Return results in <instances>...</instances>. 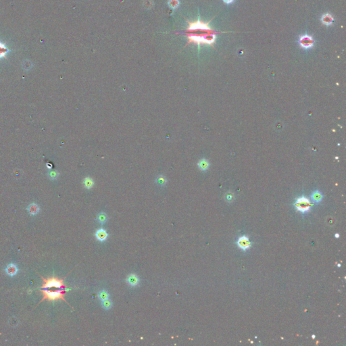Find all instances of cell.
Here are the masks:
<instances>
[{
  "label": "cell",
  "mask_w": 346,
  "mask_h": 346,
  "mask_svg": "<svg viewBox=\"0 0 346 346\" xmlns=\"http://www.w3.org/2000/svg\"><path fill=\"white\" fill-rule=\"evenodd\" d=\"M197 166L201 171H205L209 168V162L206 159H202V160H200L199 161Z\"/></svg>",
  "instance_id": "cell-10"
},
{
  "label": "cell",
  "mask_w": 346,
  "mask_h": 346,
  "mask_svg": "<svg viewBox=\"0 0 346 346\" xmlns=\"http://www.w3.org/2000/svg\"><path fill=\"white\" fill-rule=\"evenodd\" d=\"M112 306V301H111V300H110L109 299L104 300V301H102V302H101V306L103 307L105 310H109V309L111 308Z\"/></svg>",
  "instance_id": "cell-17"
},
{
  "label": "cell",
  "mask_w": 346,
  "mask_h": 346,
  "mask_svg": "<svg viewBox=\"0 0 346 346\" xmlns=\"http://www.w3.org/2000/svg\"><path fill=\"white\" fill-rule=\"evenodd\" d=\"M97 219L100 224H104L107 222V215L104 212H100L97 215Z\"/></svg>",
  "instance_id": "cell-15"
},
{
  "label": "cell",
  "mask_w": 346,
  "mask_h": 346,
  "mask_svg": "<svg viewBox=\"0 0 346 346\" xmlns=\"http://www.w3.org/2000/svg\"><path fill=\"white\" fill-rule=\"evenodd\" d=\"M38 207L37 206V205L35 204H32V205H30V207H29V212L31 213V214H36L37 212H38Z\"/></svg>",
  "instance_id": "cell-19"
},
{
  "label": "cell",
  "mask_w": 346,
  "mask_h": 346,
  "mask_svg": "<svg viewBox=\"0 0 346 346\" xmlns=\"http://www.w3.org/2000/svg\"><path fill=\"white\" fill-rule=\"evenodd\" d=\"M167 183V179L164 175H159L156 178V183L160 186H164Z\"/></svg>",
  "instance_id": "cell-11"
},
{
  "label": "cell",
  "mask_w": 346,
  "mask_h": 346,
  "mask_svg": "<svg viewBox=\"0 0 346 346\" xmlns=\"http://www.w3.org/2000/svg\"><path fill=\"white\" fill-rule=\"evenodd\" d=\"M178 5H179V1L178 0H170L169 1V6L173 9L177 8Z\"/></svg>",
  "instance_id": "cell-18"
},
{
  "label": "cell",
  "mask_w": 346,
  "mask_h": 346,
  "mask_svg": "<svg viewBox=\"0 0 346 346\" xmlns=\"http://www.w3.org/2000/svg\"><path fill=\"white\" fill-rule=\"evenodd\" d=\"M10 50L8 49V47L6 46V45L0 42V59L5 57L6 54Z\"/></svg>",
  "instance_id": "cell-12"
},
{
  "label": "cell",
  "mask_w": 346,
  "mask_h": 346,
  "mask_svg": "<svg viewBox=\"0 0 346 346\" xmlns=\"http://www.w3.org/2000/svg\"><path fill=\"white\" fill-rule=\"evenodd\" d=\"M333 18L330 14H325L321 18L322 23L326 26H330V25H332V23H333Z\"/></svg>",
  "instance_id": "cell-8"
},
{
  "label": "cell",
  "mask_w": 346,
  "mask_h": 346,
  "mask_svg": "<svg viewBox=\"0 0 346 346\" xmlns=\"http://www.w3.org/2000/svg\"><path fill=\"white\" fill-rule=\"evenodd\" d=\"M189 26L185 34L188 39V43L195 44L212 45L216 40V32L208 26V23H204L199 19L195 22H188Z\"/></svg>",
  "instance_id": "cell-1"
},
{
  "label": "cell",
  "mask_w": 346,
  "mask_h": 346,
  "mask_svg": "<svg viewBox=\"0 0 346 346\" xmlns=\"http://www.w3.org/2000/svg\"><path fill=\"white\" fill-rule=\"evenodd\" d=\"M109 297H110V294H109L108 291L106 290H102L101 291H99L98 293V298L101 301H104V300L105 299H109Z\"/></svg>",
  "instance_id": "cell-14"
},
{
  "label": "cell",
  "mask_w": 346,
  "mask_h": 346,
  "mask_svg": "<svg viewBox=\"0 0 346 346\" xmlns=\"http://www.w3.org/2000/svg\"><path fill=\"white\" fill-rule=\"evenodd\" d=\"M58 173L56 171H53L50 173V177H51L53 178H56V177H58Z\"/></svg>",
  "instance_id": "cell-20"
},
{
  "label": "cell",
  "mask_w": 346,
  "mask_h": 346,
  "mask_svg": "<svg viewBox=\"0 0 346 346\" xmlns=\"http://www.w3.org/2000/svg\"><path fill=\"white\" fill-rule=\"evenodd\" d=\"M6 271H7L8 275H14L16 273L17 268L16 267V266H14V264H11L10 266H8L7 269H6Z\"/></svg>",
  "instance_id": "cell-16"
},
{
  "label": "cell",
  "mask_w": 346,
  "mask_h": 346,
  "mask_svg": "<svg viewBox=\"0 0 346 346\" xmlns=\"http://www.w3.org/2000/svg\"><path fill=\"white\" fill-rule=\"evenodd\" d=\"M108 233L106 232V230H104V228H100V229H98L95 233V237H96L97 239L99 241H104L106 240V239L108 238Z\"/></svg>",
  "instance_id": "cell-6"
},
{
  "label": "cell",
  "mask_w": 346,
  "mask_h": 346,
  "mask_svg": "<svg viewBox=\"0 0 346 346\" xmlns=\"http://www.w3.org/2000/svg\"><path fill=\"white\" fill-rule=\"evenodd\" d=\"M294 205L297 210L304 213L309 211L311 206H312V204H311L310 201L308 198L305 197H301L297 199Z\"/></svg>",
  "instance_id": "cell-3"
},
{
  "label": "cell",
  "mask_w": 346,
  "mask_h": 346,
  "mask_svg": "<svg viewBox=\"0 0 346 346\" xmlns=\"http://www.w3.org/2000/svg\"><path fill=\"white\" fill-rule=\"evenodd\" d=\"M83 184L85 187L87 189H91L94 185V180L90 177H87L84 178L83 180Z\"/></svg>",
  "instance_id": "cell-9"
},
{
  "label": "cell",
  "mask_w": 346,
  "mask_h": 346,
  "mask_svg": "<svg viewBox=\"0 0 346 346\" xmlns=\"http://www.w3.org/2000/svg\"><path fill=\"white\" fill-rule=\"evenodd\" d=\"M335 237H337V238H339V234H336V235H335Z\"/></svg>",
  "instance_id": "cell-22"
},
{
  "label": "cell",
  "mask_w": 346,
  "mask_h": 346,
  "mask_svg": "<svg viewBox=\"0 0 346 346\" xmlns=\"http://www.w3.org/2000/svg\"><path fill=\"white\" fill-rule=\"evenodd\" d=\"M223 1L225 2V3L227 4H231L234 1V0H223Z\"/></svg>",
  "instance_id": "cell-21"
},
{
  "label": "cell",
  "mask_w": 346,
  "mask_h": 346,
  "mask_svg": "<svg viewBox=\"0 0 346 346\" xmlns=\"http://www.w3.org/2000/svg\"><path fill=\"white\" fill-rule=\"evenodd\" d=\"M312 338H315V336L314 335H312Z\"/></svg>",
  "instance_id": "cell-23"
},
{
  "label": "cell",
  "mask_w": 346,
  "mask_h": 346,
  "mask_svg": "<svg viewBox=\"0 0 346 346\" xmlns=\"http://www.w3.org/2000/svg\"><path fill=\"white\" fill-rule=\"evenodd\" d=\"M127 282L129 285L132 287L137 286L139 283V278L135 275H130L127 277Z\"/></svg>",
  "instance_id": "cell-7"
},
{
  "label": "cell",
  "mask_w": 346,
  "mask_h": 346,
  "mask_svg": "<svg viewBox=\"0 0 346 346\" xmlns=\"http://www.w3.org/2000/svg\"><path fill=\"white\" fill-rule=\"evenodd\" d=\"M238 246L243 250L248 249L251 246L252 243L250 242L249 239L246 236H242L239 237L237 241Z\"/></svg>",
  "instance_id": "cell-5"
},
{
  "label": "cell",
  "mask_w": 346,
  "mask_h": 346,
  "mask_svg": "<svg viewBox=\"0 0 346 346\" xmlns=\"http://www.w3.org/2000/svg\"><path fill=\"white\" fill-rule=\"evenodd\" d=\"M312 199L315 202H319L323 199V195L319 191H315V192L312 193Z\"/></svg>",
  "instance_id": "cell-13"
},
{
  "label": "cell",
  "mask_w": 346,
  "mask_h": 346,
  "mask_svg": "<svg viewBox=\"0 0 346 346\" xmlns=\"http://www.w3.org/2000/svg\"><path fill=\"white\" fill-rule=\"evenodd\" d=\"M299 43L302 48L308 49L312 48L314 46V40L313 39L312 37L308 35H304L299 37Z\"/></svg>",
  "instance_id": "cell-4"
},
{
  "label": "cell",
  "mask_w": 346,
  "mask_h": 346,
  "mask_svg": "<svg viewBox=\"0 0 346 346\" xmlns=\"http://www.w3.org/2000/svg\"><path fill=\"white\" fill-rule=\"evenodd\" d=\"M41 277L43 281V284L41 287V292L43 294V299L41 302L45 299L49 301L63 299L65 301L64 295L68 289L64 285L63 280L56 277L45 278L42 276Z\"/></svg>",
  "instance_id": "cell-2"
}]
</instances>
